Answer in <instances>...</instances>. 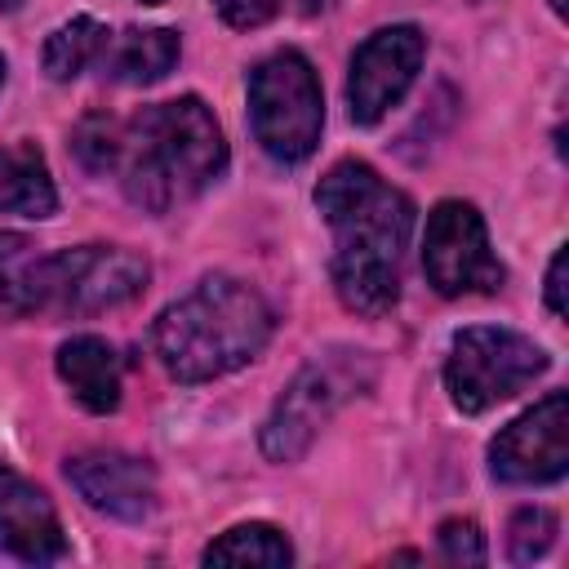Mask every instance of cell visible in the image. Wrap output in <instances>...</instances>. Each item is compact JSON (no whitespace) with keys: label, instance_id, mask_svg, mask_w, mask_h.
Here are the masks:
<instances>
[{"label":"cell","instance_id":"12","mask_svg":"<svg viewBox=\"0 0 569 569\" xmlns=\"http://www.w3.org/2000/svg\"><path fill=\"white\" fill-rule=\"evenodd\" d=\"M0 547L27 565H53L67 556V533L49 493L9 467H0Z\"/></svg>","mask_w":569,"mask_h":569},{"label":"cell","instance_id":"7","mask_svg":"<svg viewBox=\"0 0 569 569\" xmlns=\"http://www.w3.org/2000/svg\"><path fill=\"white\" fill-rule=\"evenodd\" d=\"M542 369H547V351L533 338L516 329L476 325V329L453 333L445 382L462 413H485L511 400L516 391H525Z\"/></svg>","mask_w":569,"mask_h":569},{"label":"cell","instance_id":"14","mask_svg":"<svg viewBox=\"0 0 569 569\" xmlns=\"http://www.w3.org/2000/svg\"><path fill=\"white\" fill-rule=\"evenodd\" d=\"M178 62V36L169 27H129V31H111L98 67L102 76L120 80V84H151L160 76H169Z\"/></svg>","mask_w":569,"mask_h":569},{"label":"cell","instance_id":"21","mask_svg":"<svg viewBox=\"0 0 569 569\" xmlns=\"http://www.w3.org/2000/svg\"><path fill=\"white\" fill-rule=\"evenodd\" d=\"M213 4H218V13H222L231 27L249 31V27L271 22V18L280 13V4H284V0H213Z\"/></svg>","mask_w":569,"mask_h":569},{"label":"cell","instance_id":"20","mask_svg":"<svg viewBox=\"0 0 569 569\" xmlns=\"http://www.w3.org/2000/svg\"><path fill=\"white\" fill-rule=\"evenodd\" d=\"M436 538H440V556H445L449 565H485V533H480L476 520L453 516V520L440 525Z\"/></svg>","mask_w":569,"mask_h":569},{"label":"cell","instance_id":"22","mask_svg":"<svg viewBox=\"0 0 569 569\" xmlns=\"http://www.w3.org/2000/svg\"><path fill=\"white\" fill-rule=\"evenodd\" d=\"M565 267H569V253L556 249V258L547 267V307H551V316H565L569 311V302H565Z\"/></svg>","mask_w":569,"mask_h":569},{"label":"cell","instance_id":"6","mask_svg":"<svg viewBox=\"0 0 569 569\" xmlns=\"http://www.w3.org/2000/svg\"><path fill=\"white\" fill-rule=\"evenodd\" d=\"M369 382H373V365L360 351L316 356L311 365L298 369V378L271 405L262 436H258L262 453L271 462H298L311 449V440L320 436V427Z\"/></svg>","mask_w":569,"mask_h":569},{"label":"cell","instance_id":"4","mask_svg":"<svg viewBox=\"0 0 569 569\" xmlns=\"http://www.w3.org/2000/svg\"><path fill=\"white\" fill-rule=\"evenodd\" d=\"M249 120L258 147L280 164H298L316 151L325 124V98L311 62L298 49L267 53L249 71Z\"/></svg>","mask_w":569,"mask_h":569},{"label":"cell","instance_id":"25","mask_svg":"<svg viewBox=\"0 0 569 569\" xmlns=\"http://www.w3.org/2000/svg\"><path fill=\"white\" fill-rule=\"evenodd\" d=\"M0 80H4V58H0Z\"/></svg>","mask_w":569,"mask_h":569},{"label":"cell","instance_id":"8","mask_svg":"<svg viewBox=\"0 0 569 569\" xmlns=\"http://www.w3.org/2000/svg\"><path fill=\"white\" fill-rule=\"evenodd\" d=\"M422 271L440 298L493 293L502 284V262L489 249V231H485V218L476 213V204L440 200L427 213Z\"/></svg>","mask_w":569,"mask_h":569},{"label":"cell","instance_id":"19","mask_svg":"<svg viewBox=\"0 0 569 569\" xmlns=\"http://www.w3.org/2000/svg\"><path fill=\"white\" fill-rule=\"evenodd\" d=\"M556 516L547 507H520L507 525V551L516 565H533L551 542H556Z\"/></svg>","mask_w":569,"mask_h":569},{"label":"cell","instance_id":"15","mask_svg":"<svg viewBox=\"0 0 569 569\" xmlns=\"http://www.w3.org/2000/svg\"><path fill=\"white\" fill-rule=\"evenodd\" d=\"M53 209H58V191H53L40 147H31V142L0 147V213L49 218Z\"/></svg>","mask_w":569,"mask_h":569},{"label":"cell","instance_id":"3","mask_svg":"<svg viewBox=\"0 0 569 569\" xmlns=\"http://www.w3.org/2000/svg\"><path fill=\"white\" fill-rule=\"evenodd\" d=\"M276 329L267 298L236 276H204L151 325V347L169 378L209 382L249 365Z\"/></svg>","mask_w":569,"mask_h":569},{"label":"cell","instance_id":"18","mask_svg":"<svg viewBox=\"0 0 569 569\" xmlns=\"http://www.w3.org/2000/svg\"><path fill=\"white\" fill-rule=\"evenodd\" d=\"M36 244L22 236H0V311L22 316L31 311V284H36Z\"/></svg>","mask_w":569,"mask_h":569},{"label":"cell","instance_id":"23","mask_svg":"<svg viewBox=\"0 0 569 569\" xmlns=\"http://www.w3.org/2000/svg\"><path fill=\"white\" fill-rule=\"evenodd\" d=\"M551 9H556V13H565V0H551Z\"/></svg>","mask_w":569,"mask_h":569},{"label":"cell","instance_id":"9","mask_svg":"<svg viewBox=\"0 0 569 569\" xmlns=\"http://www.w3.org/2000/svg\"><path fill=\"white\" fill-rule=\"evenodd\" d=\"M569 467V396L547 391L533 409L507 422L489 445V471L502 485H547Z\"/></svg>","mask_w":569,"mask_h":569},{"label":"cell","instance_id":"16","mask_svg":"<svg viewBox=\"0 0 569 569\" xmlns=\"http://www.w3.org/2000/svg\"><path fill=\"white\" fill-rule=\"evenodd\" d=\"M107 40H111V31H107L98 18H84V13H80V18H71V22H62V27L44 40V71H49L53 80H76L84 67H98Z\"/></svg>","mask_w":569,"mask_h":569},{"label":"cell","instance_id":"24","mask_svg":"<svg viewBox=\"0 0 569 569\" xmlns=\"http://www.w3.org/2000/svg\"><path fill=\"white\" fill-rule=\"evenodd\" d=\"M13 4H22V0H0V9H13Z\"/></svg>","mask_w":569,"mask_h":569},{"label":"cell","instance_id":"26","mask_svg":"<svg viewBox=\"0 0 569 569\" xmlns=\"http://www.w3.org/2000/svg\"><path fill=\"white\" fill-rule=\"evenodd\" d=\"M142 4H160V0H142Z\"/></svg>","mask_w":569,"mask_h":569},{"label":"cell","instance_id":"1","mask_svg":"<svg viewBox=\"0 0 569 569\" xmlns=\"http://www.w3.org/2000/svg\"><path fill=\"white\" fill-rule=\"evenodd\" d=\"M76 156L93 173H116L133 204L164 213L222 178L227 142L213 111L200 98H173L142 107L133 120L84 116L76 129Z\"/></svg>","mask_w":569,"mask_h":569},{"label":"cell","instance_id":"11","mask_svg":"<svg viewBox=\"0 0 569 569\" xmlns=\"http://www.w3.org/2000/svg\"><path fill=\"white\" fill-rule=\"evenodd\" d=\"M67 480L76 493L116 520H147L156 511V471L120 449H89L67 458Z\"/></svg>","mask_w":569,"mask_h":569},{"label":"cell","instance_id":"13","mask_svg":"<svg viewBox=\"0 0 569 569\" xmlns=\"http://www.w3.org/2000/svg\"><path fill=\"white\" fill-rule=\"evenodd\" d=\"M120 356L107 338L80 333L58 347V378L89 413H111L120 405Z\"/></svg>","mask_w":569,"mask_h":569},{"label":"cell","instance_id":"10","mask_svg":"<svg viewBox=\"0 0 569 569\" xmlns=\"http://www.w3.org/2000/svg\"><path fill=\"white\" fill-rule=\"evenodd\" d=\"M427 53V36L409 22L400 27H382L373 31L356 58H351V76H347V107L356 124H378L418 80Z\"/></svg>","mask_w":569,"mask_h":569},{"label":"cell","instance_id":"17","mask_svg":"<svg viewBox=\"0 0 569 569\" xmlns=\"http://www.w3.org/2000/svg\"><path fill=\"white\" fill-rule=\"evenodd\" d=\"M289 560H293V547L284 542V533L276 525H262V520L236 525L218 542L204 547V565H271V569H284Z\"/></svg>","mask_w":569,"mask_h":569},{"label":"cell","instance_id":"2","mask_svg":"<svg viewBox=\"0 0 569 569\" xmlns=\"http://www.w3.org/2000/svg\"><path fill=\"white\" fill-rule=\"evenodd\" d=\"M316 209L333 231V289L347 311L382 316L400 298V258L413 231V200L396 191L369 160H338L320 187Z\"/></svg>","mask_w":569,"mask_h":569},{"label":"cell","instance_id":"5","mask_svg":"<svg viewBox=\"0 0 569 569\" xmlns=\"http://www.w3.org/2000/svg\"><path fill=\"white\" fill-rule=\"evenodd\" d=\"M147 258L120 244H76L62 253H40L31 311L49 316H98L133 302L147 289Z\"/></svg>","mask_w":569,"mask_h":569}]
</instances>
